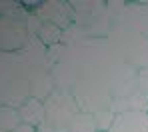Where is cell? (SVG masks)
Wrapping results in <instances>:
<instances>
[{"label":"cell","mask_w":148,"mask_h":132,"mask_svg":"<svg viewBox=\"0 0 148 132\" xmlns=\"http://www.w3.org/2000/svg\"><path fill=\"white\" fill-rule=\"evenodd\" d=\"M0 132H2V130H0Z\"/></svg>","instance_id":"d6986e66"},{"label":"cell","mask_w":148,"mask_h":132,"mask_svg":"<svg viewBox=\"0 0 148 132\" xmlns=\"http://www.w3.org/2000/svg\"><path fill=\"white\" fill-rule=\"evenodd\" d=\"M46 106V124L54 128H68L72 118L80 112L78 102L70 90H54L44 100Z\"/></svg>","instance_id":"7a4b0ae2"},{"label":"cell","mask_w":148,"mask_h":132,"mask_svg":"<svg viewBox=\"0 0 148 132\" xmlns=\"http://www.w3.org/2000/svg\"><path fill=\"white\" fill-rule=\"evenodd\" d=\"M28 40V28L18 20L0 22V52H18Z\"/></svg>","instance_id":"277c9868"},{"label":"cell","mask_w":148,"mask_h":132,"mask_svg":"<svg viewBox=\"0 0 148 132\" xmlns=\"http://www.w3.org/2000/svg\"><path fill=\"white\" fill-rule=\"evenodd\" d=\"M14 132H38V128H34V126H28V124H20L18 128Z\"/></svg>","instance_id":"9a60e30c"},{"label":"cell","mask_w":148,"mask_h":132,"mask_svg":"<svg viewBox=\"0 0 148 132\" xmlns=\"http://www.w3.org/2000/svg\"><path fill=\"white\" fill-rule=\"evenodd\" d=\"M146 114H148V112H146Z\"/></svg>","instance_id":"ac0fdd59"},{"label":"cell","mask_w":148,"mask_h":132,"mask_svg":"<svg viewBox=\"0 0 148 132\" xmlns=\"http://www.w3.org/2000/svg\"><path fill=\"white\" fill-rule=\"evenodd\" d=\"M22 124L18 108H10V106H0V130L2 132H14Z\"/></svg>","instance_id":"30bf717a"},{"label":"cell","mask_w":148,"mask_h":132,"mask_svg":"<svg viewBox=\"0 0 148 132\" xmlns=\"http://www.w3.org/2000/svg\"><path fill=\"white\" fill-rule=\"evenodd\" d=\"M0 106H2V104H0Z\"/></svg>","instance_id":"e0dca14e"},{"label":"cell","mask_w":148,"mask_h":132,"mask_svg":"<svg viewBox=\"0 0 148 132\" xmlns=\"http://www.w3.org/2000/svg\"><path fill=\"white\" fill-rule=\"evenodd\" d=\"M14 76H26L24 60L18 52H0V82Z\"/></svg>","instance_id":"9c48e42d"},{"label":"cell","mask_w":148,"mask_h":132,"mask_svg":"<svg viewBox=\"0 0 148 132\" xmlns=\"http://www.w3.org/2000/svg\"><path fill=\"white\" fill-rule=\"evenodd\" d=\"M98 132H104V130H98Z\"/></svg>","instance_id":"2e32d148"},{"label":"cell","mask_w":148,"mask_h":132,"mask_svg":"<svg viewBox=\"0 0 148 132\" xmlns=\"http://www.w3.org/2000/svg\"><path fill=\"white\" fill-rule=\"evenodd\" d=\"M50 72H52V78H54V84H56L58 90H70L72 92V88L76 86V82L80 78L78 68L72 66L70 62H66V60H60L58 64H54L50 68Z\"/></svg>","instance_id":"ba28073f"},{"label":"cell","mask_w":148,"mask_h":132,"mask_svg":"<svg viewBox=\"0 0 148 132\" xmlns=\"http://www.w3.org/2000/svg\"><path fill=\"white\" fill-rule=\"evenodd\" d=\"M94 120H96V128L98 130H104V132H110L114 120H116V112L106 108V110H98L94 112Z\"/></svg>","instance_id":"4fadbf2b"},{"label":"cell","mask_w":148,"mask_h":132,"mask_svg":"<svg viewBox=\"0 0 148 132\" xmlns=\"http://www.w3.org/2000/svg\"><path fill=\"white\" fill-rule=\"evenodd\" d=\"M72 94L78 102L80 112L94 114L98 110L110 108L112 104V92L100 76H80L72 88Z\"/></svg>","instance_id":"6da1fadb"},{"label":"cell","mask_w":148,"mask_h":132,"mask_svg":"<svg viewBox=\"0 0 148 132\" xmlns=\"http://www.w3.org/2000/svg\"><path fill=\"white\" fill-rule=\"evenodd\" d=\"M18 114H20L22 124L34 126V128H40L42 124H46V106L38 98L30 96L24 104L18 108Z\"/></svg>","instance_id":"52a82bcc"},{"label":"cell","mask_w":148,"mask_h":132,"mask_svg":"<svg viewBox=\"0 0 148 132\" xmlns=\"http://www.w3.org/2000/svg\"><path fill=\"white\" fill-rule=\"evenodd\" d=\"M28 84H30V94L32 98H38V100H46L50 94L56 90V84L52 78V72L50 68H38V70H32L26 74Z\"/></svg>","instance_id":"5b68a950"},{"label":"cell","mask_w":148,"mask_h":132,"mask_svg":"<svg viewBox=\"0 0 148 132\" xmlns=\"http://www.w3.org/2000/svg\"><path fill=\"white\" fill-rule=\"evenodd\" d=\"M68 130L70 132H98L94 114H90V112H78L72 118V122L68 124Z\"/></svg>","instance_id":"8fae6325"},{"label":"cell","mask_w":148,"mask_h":132,"mask_svg":"<svg viewBox=\"0 0 148 132\" xmlns=\"http://www.w3.org/2000/svg\"><path fill=\"white\" fill-rule=\"evenodd\" d=\"M110 132H148L146 112H122L116 114V120Z\"/></svg>","instance_id":"8992f818"},{"label":"cell","mask_w":148,"mask_h":132,"mask_svg":"<svg viewBox=\"0 0 148 132\" xmlns=\"http://www.w3.org/2000/svg\"><path fill=\"white\" fill-rule=\"evenodd\" d=\"M136 84H138V90H140L142 94H146V96H148V68H142V70H138Z\"/></svg>","instance_id":"5bb4252c"},{"label":"cell","mask_w":148,"mask_h":132,"mask_svg":"<svg viewBox=\"0 0 148 132\" xmlns=\"http://www.w3.org/2000/svg\"><path fill=\"white\" fill-rule=\"evenodd\" d=\"M60 34H62V30L58 24H52V22H42V26L38 30V40L42 42V44H46V46H56L58 44V38H60Z\"/></svg>","instance_id":"7c38bea8"},{"label":"cell","mask_w":148,"mask_h":132,"mask_svg":"<svg viewBox=\"0 0 148 132\" xmlns=\"http://www.w3.org/2000/svg\"><path fill=\"white\" fill-rule=\"evenodd\" d=\"M30 84L26 76H14L0 82V104L10 108H20L30 98Z\"/></svg>","instance_id":"3957f363"}]
</instances>
